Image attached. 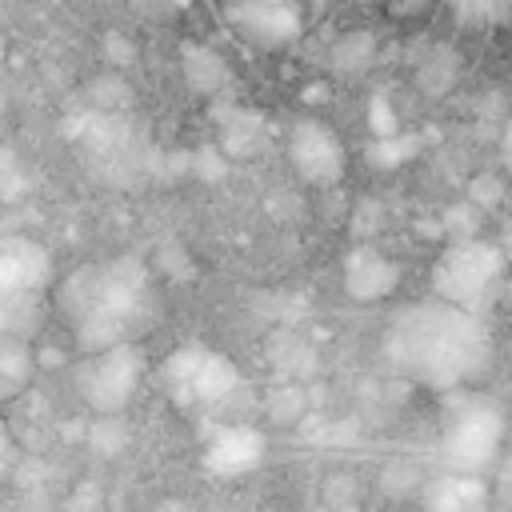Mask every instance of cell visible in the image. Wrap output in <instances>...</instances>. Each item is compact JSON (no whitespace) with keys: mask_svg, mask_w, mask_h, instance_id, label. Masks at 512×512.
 Listing matches in <instances>:
<instances>
[{"mask_svg":"<svg viewBox=\"0 0 512 512\" xmlns=\"http://www.w3.org/2000/svg\"><path fill=\"white\" fill-rule=\"evenodd\" d=\"M320 512H324V508H320Z\"/></svg>","mask_w":512,"mask_h":512,"instance_id":"8d00e7d4","label":"cell"},{"mask_svg":"<svg viewBox=\"0 0 512 512\" xmlns=\"http://www.w3.org/2000/svg\"><path fill=\"white\" fill-rule=\"evenodd\" d=\"M140 376H144V352L132 340H120L100 352H88L76 372V384L84 404L100 416V412H124V404L136 396Z\"/></svg>","mask_w":512,"mask_h":512,"instance_id":"277c9868","label":"cell"},{"mask_svg":"<svg viewBox=\"0 0 512 512\" xmlns=\"http://www.w3.org/2000/svg\"><path fill=\"white\" fill-rule=\"evenodd\" d=\"M0 512H8V508H0Z\"/></svg>","mask_w":512,"mask_h":512,"instance_id":"d590c367","label":"cell"},{"mask_svg":"<svg viewBox=\"0 0 512 512\" xmlns=\"http://www.w3.org/2000/svg\"><path fill=\"white\" fill-rule=\"evenodd\" d=\"M260 144V120L256 116H248V112H240V116H232L228 120V128H224V148L236 156H244V152H252Z\"/></svg>","mask_w":512,"mask_h":512,"instance_id":"603a6c76","label":"cell"},{"mask_svg":"<svg viewBox=\"0 0 512 512\" xmlns=\"http://www.w3.org/2000/svg\"><path fill=\"white\" fill-rule=\"evenodd\" d=\"M368 128H372V136H388V132H400V120L392 116V108H388V100H384V96H376V100H372V116H368Z\"/></svg>","mask_w":512,"mask_h":512,"instance_id":"f1b7e54d","label":"cell"},{"mask_svg":"<svg viewBox=\"0 0 512 512\" xmlns=\"http://www.w3.org/2000/svg\"><path fill=\"white\" fill-rule=\"evenodd\" d=\"M368 60H372V36H364V32L344 36V40L332 48V64L344 68V72H356V68H364Z\"/></svg>","mask_w":512,"mask_h":512,"instance_id":"d4e9b609","label":"cell"},{"mask_svg":"<svg viewBox=\"0 0 512 512\" xmlns=\"http://www.w3.org/2000/svg\"><path fill=\"white\" fill-rule=\"evenodd\" d=\"M360 504V484L352 472H332L324 480V512H356Z\"/></svg>","mask_w":512,"mask_h":512,"instance_id":"44dd1931","label":"cell"},{"mask_svg":"<svg viewBox=\"0 0 512 512\" xmlns=\"http://www.w3.org/2000/svg\"><path fill=\"white\" fill-rule=\"evenodd\" d=\"M32 372H36V352L20 336H0V380L16 392L32 380Z\"/></svg>","mask_w":512,"mask_h":512,"instance_id":"2e32d148","label":"cell"},{"mask_svg":"<svg viewBox=\"0 0 512 512\" xmlns=\"http://www.w3.org/2000/svg\"><path fill=\"white\" fill-rule=\"evenodd\" d=\"M60 364H64V352H60V348L48 344V348L36 352V368H60Z\"/></svg>","mask_w":512,"mask_h":512,"instance_id":"f546056e","label":"cell"},{"mask_svg":"<svg viewBox=\"0 0 512 512\" xmlns=\"http://www.w3.org/2000/svg\"><path fill=\"white\" fill-rule=\"evenodd\" d=\"M288 160L300 172V180L316 184V188L336 184L344 176V164H348L340 136L324 120H312V116L292 124V132H288Z\"/></svg>","mask_w":512,"mask_h":512,"instance_id":"8992f818","label":"cell"},{"mask_svg":"<svg viewBox=\"0 0 512 512\" xmlns=\"http://www.w3.org/2000/svg\"><path fill=\"white\" fill-rule=\"evenodd\" d=\"M20 188H24V176H20L16 152H12V148H0V200L20 196Z\"/></svg>","mask_w":512,"mask_h":512,"instance_id":"83f0119b","label":"cell"},{"mask_svg":"<svg viewBox=\"0 0 512 512\" xmlns=\"http://www.w3.org/2000/svg\"><path fill=\"white\" fill-rule=\"evenodd\" d=\"M148 304V272L136 256H116L112 264L76 268L60 288V308L76 324V340L84 352H100L108 344L132 340Z\"/></svg>","mask_w":512,"mask_h":512,"instance_id":"7a4b0ae2","label":"cell"},{"mask_svg":"<svg viewBox=\"0 0 512 512\" xmlns=\"http://www.w3.org/2000/svg\"><path fill=\"white\" fill-rule=\"evenodd\" d=\"M8 452H12V428H8L4 416H0V460H8Z\"/></svg>","mask_w":512,"mask_h":512,"instance_id":"1f68e13d","label":"cell"},{"mask_svg":"<svg viewBox=\"0 0 512 512\" xmlns=\"http://www.w3.org/2000/svg\"><path fill=\"white\" fill-rule=\"evenodd\" d=\"M500 268H504V256L500 248L484 244V240H456L432 268V288L440 300L456 304V308H468V312H480L500 280Z\"/></svg>","mask_w":512,"mask_h":512,"instance_id":"3957f363","label":"cell"},{"mask_svg":"<svg viewBox=\"0 0 512 512\" xmlns=\"http://www.w3.org/2000/svg\"><path fill=\"white\" fill-rule=\"evenodd\" d=\"M8 392H12V388H8V384H4V380H0V400H4V396H8Z\"/></svg>","mask_w":512,"mask_h":512,"instance_id":"836d02e7","label":"cell"},{"mask_svg":"<svg viewBox=\"0 0 512 512\" xmlns=\"http://www.w3.org/2000/svg\"><path fill=\"white\" fill-rule=\"evenodd\" d=\"M448 8L468 28H496L512 20V0H448Z\"/></svg>","mask_w":512,"mask_h":512,"instance_id":"e0dca14e","label":"cell"},{"mask_svg":"<svg viewBox=\"0 0 512 512\" xmlns=\"http://www.w3.org/2000/svg\"><path fill=\"white\" fill-rule=\"evenodd\" d=\"M504 440V412L488 400H464L444 436V456L456 472H480L496 460Z\"/></svg>","mask_w":512,"mask_h":512,"instance_id":"5b68a950","label":"cell"},{"mask_svg":"<svg viewBox=\"0 0 512 512\" xmlns=\"http://www.w3.org/2000/svg\"><path fill=\"white\" fill-rule=\"evenodd\" d=\"M204 352H208L204 344H184V348H176V352L164 360V380H168V388H184Z\"/></svg>","mask_w":512,"mask_h":512,"instance_id":"cb8c5ba5","label":"cell"},{"mask_svg":"<svg viewBox=\"0 0 512 512\" xmlns=\"http://www.w3.org/2000/svg\"><path fill=\"white\" fill-rule=\"evenodd\" d=\"M380 488H384L388 496H408V492L424 488V472H420V464H412V460H392V464L380 472Z\"/></svg>","mask_w":512,"mask_h":512,"instance_id":"7402d4cb","label":"cell"},{"mask_svg":"<svg viewBox=\"0 0 512 512\" xmlns=\"http://www.w3.org/2000/svg\"><path fill=\"white\" fill-rule=\"evenodd\" d=\"M400 288V264L388 260L384 252H372V248H356L344 264V292L352 300H384Z\"/></svg>","mask_w":512,"mask_h":512,"instance_id":"8fae6325","label":"cell"},{"mask_svg":"<svg viewBox=\"0 0 512 512\" xmlns=\"http://www.w3.org/2000/svg\"><path fill=\"white\" fill-rule=\"evenodd\" d=\"M496 488H500V492H512V456L500 460V468H496Z\"/></svg>","mask_w":512,"mask_h":512,"instance_id":"4dcf8cb0","label":"cell"},{"mask_svg":"<svg viewBox=\"0 0 512 512\" xmlns=\"http://www.w3.org/2000/svg\"><path fill=\"white\" fill-rule=\"evenodd\" d=\"M260 460H264V432L252 424H224L204 448V468H212L216 476L252 472Z\"/></svg>","mask_w":512,"mask_h":512,"instance_id":"9c48e42d","label":"cell"},{"mask_svg":"<svg viewBox=\"0 0 512 512\" xmlns=\"http://www.w3.org/2000/svg\"><path fill=\"white\" fill-rule=\"evenodd\" d=\"M468 200L484 212V208H496L500 200H504V184L492 176V172H480V176H472L468 180Z\"/></svg>","mask_w":512,"mask_h":512,"instance_id":"4316f807","label":"cell"},{"mask_svg":"<svg viewBox=\"0 0 512 512\" xmlns=\"http://www.w3.org/2000/svg\"><path fill=\"white\" fill-rule=\"evenodd\" d=\"M488 500V488L476 472H456V476H436L424 480V504L428 512H476Z\"/></svg>","mask_w":512,"mask_h":512,"instance_id":"7c38bea8","label":"cell"},{"mask_svg":"<svg viewBox=\"0 0 512 512\" xmlns=\"http://www.w3.org/2000/svg\"><path fill=\"white\" fill-rule=\"evenodd\" d=\"M84 440H88L100 456H116V452L128 448V424L120 420V412H100V416L88 424Z\"/></svg>","mask_w":512,"mask_h":512,"instance_id":"d6986e66","label":"cell"},{"mask_svg":"<svg viewBox=\"0 0 512 512\" xmlns=\"http://www.w3.org/2000/svg\"><path fill=\"white\" fill-rule=\"evenodd\" d=\"M0 12H4V0H0Z\"/></svg>","mask_w":512,"mask_h":512,"instance_id":"e575fe53","label":"cell"},{"mask_svg":"<svg viewBox=\"0 0 512 512\" xmlns=\"http://www.w3.org/2000/svg\"><path fill=\"white\" fill-rule=\"evenodd\" d=\"M268 356H272L276 372L288 376V380H304V376L312 372V364H316L312 348H308L296 332H276V336L268 340Z\"/></svg>","mask_w":512,"mask_h":512,"instance_id":"5bb4252c","label":"cell"},{"mask_svg":"<svg viewBox=\"0 0 512 512\" xmlns=\"http://www.w3.org/2000/svg\"><path fill=\"white\" fill-rule=\"evenodd\" d=\"M244 380H240V372H236V364L228 360V356H220V352H204L200 356V364H196V372L188 376V384L184 388H172V400L176 404H208V408H216V404H224L236 388H240Z\"/></svg>","mask_w":512,"mask_h":512,"instance_id":"30bf717a","label":"cell"},{"mask_svg":"<svg viewBox=\"0 0 512 512\" xmlns=\"http://www.w3.org/2000/svg\"><path fill=\"white\" fill-rule=\"evenodd\" d=\"M264 416H268L272 428H292L296 420H304L308 416V392H304V384L300 380H288V384L272 388L268 400H264Z\"/></svg>","mask_w":512,"mask_h":512,"instance_id":"9a60e30c","label":"cell"},{"mask_svg":"<svg viewBox=\"0 0 512 512\" xmlns=\"http://www.w3.org/2000/svg\"><path fill=\"white\" fill-rule=\"evenodd\" d=\"M228 20L256 48H284L304 28L296 0H232L228 4Z\"/></svg>","mask_w":512,"mask_h":512,"instance_id":"52a82bcc","label":"cell"},{"mask_svg":"<svg viewBox=\"0 0 512 512\" xmlns=\"http://www.w3.org/2000/svg\"><path fill=\"white\" fill-rule=\"evenodd\" d=\"M180 72H184L188 88L200 92V96H216V92H224L228 80H232L228 60H224L216 48H204V44H184V52H180Z\"/></svg>","mask_w":512,"mask_h":512,"instance_id":"4fadbf2b","label":"cell"},{"mask_svg":"<svg viewBox=\"0 0 512 512\" xmlns=\"http://www.w3.org/2000/svg\"><path fill=\"white\" fill-rule=\"evenodd\" d=\"M504 160L512 164V120H508V128H504Z\"/></svg>","mask_w":512,"mask_h":512,"instance_id":"d6a6232c","label":"cell"},{"mask_svg":"<svg viewBox=\"0 0 512 512\" xmlns=\"http://www.w3.org/2000/svg\"><path fill=\"white\" fill-rule=\"evenodd\" d=\"M416 148H420L416 136H408V132H388V136H376V140L368 144V160H372L376 168H396V164L412 160Z\"/></svg>","mask_w":512,"mask_h":512,"instance_id":"ffe728a7","label":"cell"},{"mask_svg":"<svg viewBox=\"0 0 512 512\" xmlns=\"http://www.w3.org/2000/svg\"><path fill=\"white\" fill-rule=\"evenodd\" d=\"M384 348L408 380L432 388H460L476 380L492 360V340L480 316L448 300L412 304L400 316H392Z\"/></svg>","mask_w":512,"mask_h":512,"instance_id":"6da1fadb","label":"cell"},{"mask_svg":"<svg viewBox=\"0 0 512 512\" xmlns=\"http://www.w3.org/2000/svg\"><path fill=\"white\" fill-rule=\"evenodd\" d=\"M440 228H444L452 240H472V236H476V228H480V208H476L472 200H464V204H452V208L444 212Z\"/></svg>","mask_w":512,"mask_h":512,"instance_id":"484cf974","label":"cell"},{"mask_svg":"<svg viewBox=\"0 0 512 512\" xmlns=\"http://www.w3.org/2000/svg\"><path fill=\"white\" fill-rule=\"evenodd\" d=\"M40 316V296H0V336H28Z\"/></svg>","mask_w":512,"mask_h":512,"instance_id":"ac0fdd59","label":"cell"},{"mask_svg":"<svg viewBox=\"0 0 512 512\" xmlns=\"http://www.w3.org/2000/svg\"><path fill=\"white\" fill-rule=\"evenodd\" d=\"M52 280L48 252L28 236L0 240V296H40Z\"/></svg>","mask_w":512,"mask_h":512,"instance_id":"ba28073f","label":"cell"}]
</instances>
